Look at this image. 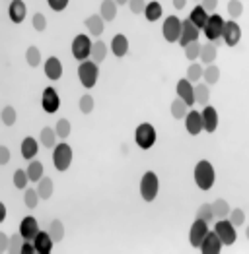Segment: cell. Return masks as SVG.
Here are the masks:
<instances>
[{
    "label": "cell",
    "instance_id": "cell-1",
    "mask_svg": "<svg viewBox=\"0 0 249 254\" xmlns=\"http://www.w3.org/2000/svg\"><path fill=\"white\" fill-rule=\"evenodd\" d=\"M195 183L201 190H210L214 187V181H216V173H214V167L212 163L207 161V159H201L197 165H195Z\"/></svg>",
    "mask_w": 249,
    "mask_h": 254
},
{
    "label": "cell",
    "instance_id": "cell-2",
    "mask_svg": "<svg viewBox=\"0 0 249 254\" xmlns=\"http://www.w3.org/2000/svg\"><path fill=\"white\" fill-rule=\"evenodd\" d=\"M160 192V179L154 171H146L140 179V196L144 202H154Z\"/></svg>",
    "mask_w": 249,
    "mask_h": 254
},
{
    "label": "cell",
    "instance_id": "cell-3",
    "mask_svg": "<svg viewBox=\"0 0 249 254\" xmlns=\"http://www.w3.org/2000/svg\"><path fill=\"white\" fill-rule=\"evenodd\" d=\"M98 78H100V68L98 63L94 61H84L78 66V80L86 89H92L94 85L98 84Z\"/></svg>",
    "mask_w": 249,
    "mask_h": 254
},
{
    "label": "cell",
    "instance_id": "cell-4",
    "mask_svg": "<svg viewBox=\"0 0 249 254\" xmlns=\"http://www.w3.org/2000/svg\"><path fill=\"white\" fill-rule=\"evenodd\" d=\"M158 140V134H156V128L150 123H142L138 125L134 130V142L140 149H150Z\"/></svg>",
    "mask_w": 249,
    "mask_h": 254
},
{
    "label": "cell",
    "instance_id": "cell-5",
    "mask_svg": "<svg viewBox=\"0 0 249 254\" xmlns=\"http://www.w3.org/2000/svg\"><path fill=\"white\" fill-rule=\"evenodd\" d=\"M92 47H94V43L90 39V35H86V33H80V35H76L74 39H72V57L78 61V63H84V61H88L90 57H92Z\"/></svg>",
    "mask_w": 249,
    "mask_h": 254
},
{
    "label": "cell",
    "instance_id": "cell-6",
    "mask_svg": "<svg viewBox=\"0 0 249 254\" xmlns=\"http://www.w3.org/2000/svg\"><path fill=\"white\" fill-rule=\"evenodd\" d=\"M224 18L220 16V14H216V12H212L210 16H208L207 23H205V27H203V33H205V37H207L208 41L216 43L218 39H222V31H224Z\"/></svg>",
    "mask_w": 249,
    "mask_h": 254
},
{
    "label": "cell",
    "instance_id": "cell-7",
    "mask_svg": "<svg viewBox=\"0 0 249 254\" xmlns=\"http://www.w3.org/2000/svg\"><path fill=\"white\" fill-rule=\"evenodd\" d=\"M70 163H72V148L68 144H64V142L57 144L53 148V165H55V169L64 173L70 167Z\"/></svg>",
    "mask_w": 249,
    "mask_h": 254
},
{
    "label": "cell",
    "instance_id": "cell-8",
    "mask_svg": "<svg viewBox=\"0 0 249 254\" xmlns=\"http://www.w3.org/2000/svg\"><path fill=\"white\" fill-rule=\"evenodd\" d=\"M214 231L220 237L224 247H232L238 241V233H236V225L230 219H218V223L214 225Z\"/></svg>",
    "mask_w": 249,
    "mask_h": 254
},
{
    "label": "cell",
    "instance_id": "cell-9",
    "mask_svg": "<svg viewBox=\"0 0 249 254\" xmlns=\"http://www.w3.org/2000/svg\"><path fill=\"white\" fill-rule=\"evenodd\" d=\"M162 33L167 43H179L181 37V20L177 16H167L162 25Z\"/></svg>",
    "mask_w": 249,
    "mask_h": 254
},
{
    "label": "cell",
    "instance_id": "cell-10",
    "mask_svg": "<svg viewBox=\"0 0 249 254\" xmlns=\"http://www.w3.org/2000/svg\"><path fill=\"white\" fill-rule=\"evenodd\" d=\"M208 231H210V229H208L207 221L201 219V217H197V219L193 221V225H191V231H189V243H191L195 249H199Z\"/></svg>",
    "mask_w": 249,
    "mask_h": 254
},
{
    "label": "cell",
    "instance_id": "cell-11",
    "mask_svg": "<svg viewBox=\"0 0 249 254\" xmlns=\"http://www.w3.org/2000/svg\"><path fill=\"white\" fill-rule=\"evenodd\" d=\"M41 107H43V111L49 113V115H53V113L59 111V107H61V97H59V93H57L55 87H45V89H43Z\"/></svg>",
    "mask_w": 249,
    "mask_h": 254
},
{
    "label": "cell",
    "instance_id": "cell-12",
    "mask_svg": "<svg viewBox=\"0 0 249 254\" xmlns=\"http://www.w3.org/2000/svg\"><path fill=\"white\" fill-rule=\"evenodd\" d=\"M222 39L228 47H236L242 41V27L236 20H230L224 23V31H222Z\"/></svg>",
    "mask_w": 249,
    "mask_h": 254
},
{
    "label": "cell",
    "instance_id": "cell-13",
    "mask_svg": "<svg viewBox=\"0 0 249 254\" xmlns=\"http://www.w3.org/2000/svg\"><path fill=\"white\" fill-rule=\"evenodd\" d=\"M199 33H201V29L189 20V18L183 20L181 21V37H179V45L185 49L189 43L199 41Z\"/></svg>",
    "mask_w": 249,
    "mask_h": 254
},
{
    "label": "cell",
    "instance_id": "cell-14",
    "mask_svg": "<svg viewBox=\"0 0 249 254\" xmlns=\"http://www.w3.org/2000/svg\"><path fill=\"white\" fill-rule=\"evenodd\" d=\"M222 241H220V237L216 235V231H208L207 237L203 239V243H201V247H199V251L203 254H220L222 253Z\"/></svg>",
    "mask_w": 249,
    "mask_h": 254
},
{
    "label": "cell",
    "instance_id": "cell-15",
    "mask_svg": "<svg viewBox=\"0 0 249 254\" xmlns=\"http://www.w3.org/2000/svg\"><path fill=\"white\" fill-rule=\"evenodd\" d=\"M185 130H187V134H191V136H199V134L205 130V127H203V115H201L199 111L191 109V111L187 113Z\"/></svg>",
    "mask_w": 249,
    "mask_h": 254
},
{
    "label": "cell",
    "instance_id": "cell-16",
    "mask_svg": "<svg viewBox=\"0 0 249 254\" xmlns=\"http://www.w3.org/2000/svg\"><path fill=\"white\" fill-rule=\"evenodd\" d=\"M175 93H177V97H179V99H183L187 105H189V109L195 105V84H193V82H189L187 78H183V80H179V82H177Z\"/></svg>",
    "mask_w": 249,
    "mask_h": 254
},
{
    "label": "cell",
    "instance_id": "cell-17",
    "mask_svg": "<svg viewBox=\"0 0 249 254\" xmlns=\"http://www.w3.org/2000/svg\"><path fill=\"white\" fill-rule=\"evenodd\" d=\"M41 229H39V223H37V219L35 217H31V215H27V217H23L20 223V233L21 237L25 239V241H33L37 233H39Z\"/></svg>",
    "mask_w": 249,
    "mask_h": 254
},
{
    "label": "cell",
    "instance_id": "cell-18",
    "mask_svg": "<svg viewBox=\"0 0 249 254\" xmlns=\"http://www.w3.org/2000/svg\"><path fill=\"white\" fill-rule=\"evenodd\" d=\"M201 115H203V127H205V132H208V134L216 132V128H218V111H216L212 105H205V109H203Z\"/></svg>",
    "mask_w": 249,
    "mask_h": 254
},
{
    "label": "cell",
    "instance_id": "cell-19",
    "mask_svg": "<svg viewBox=\"0 0 249 254\" xmlns=\"http://www.w3.org/2000/svg\"><path fill=\"white\" fill-rule=\"evenodd\" d=\"M33 245H35V253L37 254H51L53 253V237L49 235V231H39L37 237L33 239Z\"/></svg>",
    "mask_w": 249,
    "mask_h": 254
},
{
    "label": "cell",
    "instance_id": "cell-20",
    "mask_svg": "<svg viewBox=\"0 0 249 254\" xmlns=\"http://www.w3.org/2000/svg\"><path fill=\"white\" fill-rule=\"evenodd\" d=\"M8 16L12 23H21L27 16V8L23 4V0H12L10 6H8Z\"/></svg>",
    "mask_w": 249,
    "mask_h": 254
},
{
    "label": "cell",
    "instance_id": "cell-21",
    "mask_svg": "<svg viewBox=\"0 0 249 254\" xmlns=\"http://www.w3.org/2000/svg\"><path fill=\"white\" fill-rule=\"evenodd\" d=\"M21 157L23 159H27V161H31L35 155H37V151H39V144H37V140L35 138H31V136H25L23 140H21Z\"/></svg>",
    "mask_w": 249,
    "mask_h": 254
},
{
    "label": "cell",
    "instance_id": "cell-22",
    "mask_svg": "<svg viewBox=\"0 0 249 254\" xmlns=\"http://www.w3.org/2000/svg\"><path fill=\"white\" fill-rule=\"evenodd\" d=\"M45 76L53 82H57L62 76V63L57 57H49L47 63H45Z\"/></svg>",
    "mask_w": 249,
    "mask_h": 254
},
{
    "label": "cell",
    "instance_id": "cell-23",
    "mask_svg": "<svg viewBox=\"0 0 249 254\" xmlns=\"http://www.w3.org/2000/svg\"><path fill=\"white\" fill-rule=\"evenodd\" d=\"M86 29L90 31V35H94V37H100L102 33H104V27H105V20L100 16V14H94V16H88L86 18Z\"/></svg>",
    "mask_w": 249,
    "mask_h": 254
},
{
    "label": "cell",
    "instance_id": "cell-24",
    "mask_svg": "<svg viewBox=\"0 0 249 254\" xmlns=\"http://www.w3.org/2000/svg\"><path fill=\"white\" fill-rule=\"evenodd\" d=\"M111 53H113L117 59H123L124 55L128 53V39L124 37L123 33H117V35L111 39Z\"/></svg>",
    "mask_w": 249,
    "mask_h": 254
},
{
    "label": "cell",
    "instance_id": "cell-25",
    "mask_svg": "<svg viewBox=\"0 0 249 254\" xmlns=\"http://www.w3.org/2000/svg\"><path fill=\"white\" fill-rule=\"evenodd\" d=\"M164 16V8H162V4L160 2H156V0H152V2H148L144 8V18L148 21H158L160 18Z\"/></svg>",
    "mask_w": 249,
    "mask_h": 254
},
{
    "label": "cell",
    "instance_id": "cell-26",
    "mask_svg": "<svg viewBox=\"0 0 249 254\" xmlns=\"http://www.w3.org/2000/svg\"><path fill=\"white\" fill-rule=\"evenodd\" d=\"M216 57H218V49H216V45H214V43L208 41L207 45H203L199 61H203V64H207V66H208V64H214Z\"/></svg>",
    "mask_w": 249,
    "mask_h": 254
},
{
    "label": "cell",
    "instance_id": "cell-27",
    "mask_svg": "<svg viewBox=\"0 0 249 254\" xmlns=\"http://www.w3.org/2000/svg\"><path fill=\"white\" fill-rule=\"evenodd\" d=\"M117 2L115 0H104L102 2V8H100V16L104 18L105 21H113L117 18Z\"/></svg>",
    "mask_w": 249,
    "mask_h": 254
},
{
    "label": "cell",
    "instance_id": "cell-28",
    "mask_svg": "<svg viewBox=\"0 0 249 254\" xmlns=\"http://www.w3.org/2000/svg\"><path fill=\"white\" fill-rule=\"evenodd\" d=\"M208 16H210V14H208L207 10H205V8L199 4V6H195V8L191 10L189 20L193 21V23H195L199 29H203V27H205V23H207V20H208Z\"/></svg>",
    "mask_w": 249,
    "mask_h": 254
},
{
    "label": "cell",
    "instance_id": "cell-29",
    "mask_svg": "<svg viewBox=\"0 0 249 254\" xmlns=\"http://www.w3.org/2000/svg\"><path fill=\"white\" fill-rule=\"evenodd\" d=\"M39 140H41V144L45 146L47 149H53L57 146V140H59V136H57V132H55V128H49L45 127L41 130V134H39Z\"/></svg>",
    "mask_w": 249,
    "mask_h": 254
},
{
    "label": "cell",
    "instance_id": "cell-30",
    "mask_svg": "<svg viewBox=\"0 0 249 254\" xmlns=\"http://www.w3.org/2000/svg\"><path fill=\"white\" fill-rule=\"evenodd\" d=\"M212 212H214V217H218V219H226L230 215V204L224 200V198H216L214 202H212Z\"/></svg>",
    "mask_w": 249,
    "mask_h": 254
},
{
    "label": "cell",
    "instance_id": "cell-31",
    "mask_svg": "<svg viewBox=\"0 0 249 254\" xmlns=\"http://www.w3.org/2000/svg\"><path fill=\"white\" fill-rule=\"evenodd\" d=\"M210 101V89H208L207 84H195V103H199L201 107L208 105Z\"/></svg>",
    "mask_w": 249,
    "mask_h": 254
},
{
    "label": "cell",
    "instance_id": "cell-32",
    "mask_svg": "<svg viewBox=\"0 0 249 254\" xmlns=\"http://www.w3.org/2000/svg\"><path fill=\"white\" fill-rule=\"evenodd\" d=\"M187 109H189V105H187L183 99H179V97H177V99H173V101H171V105H169L171 117H173V119H179V121L187 117V113H189Z\"/></svg>",
    "mask_w": 249,
    "mask_h": 254
},
{
    "label": "cell",
    "instance_id": "cell-33",
    "mask_svg": "<svg viewBox=\"0 0 249 254\" xmlns=\"http://www.w3.org/2000/svg\"><path fill=\"white\" fill-rule=\"evenodd\" d=\"M25 171H27V177H29L31 183H39L43 177H45V175H43V163L41 161H35V159L29 161V165H27Z\"/></svg>",
    "mask_w": 249,
    "mask_h": 254
},
{
    "label": "cell",
    "instance_id": "cell-34",
    "mask_svg": "<svg viewBox=\"0 0 249 254\" xmlns=\"http://www.w3.org/2000/svg\"><path fill=\"white\" fill-rule=\"evenodd\" d=\"M203 74H205V68H203V64H199V63H191V64H189V68H187V80H189V82H193V84H199V82L203 80Z\"/></svg>",
    "mask_w": 249,
    "mask_h": 254
},
{
    "label": "cell",
    "instance_id": "cell-35",
    "mask_svg": "<svg viewBox=\"0 0 249 254\" xmlns=\"http://www.w3.org/2000/svg\"><path fill=\"white\" fill-rule=\"evenodd\" d=\"M203 80H205V84L207 85L218 84V80H220V68H218L216 64H208L207 68H205Z\"/></svg>",
    "mask_w": 249,
    "mask_h": 254
},
{
    "label": "cell",
    "instance_id": "cell-36",
    "mask_svg": "<svg viewBox=\"0 0 249 254\" xmlns=\"http://www.w3.org/2000/svg\"><path fill=\"white\" fill-rule=\"evenodd\" d=\"M37 192H39L41 200H49V198L53 196V179L43 177L41 181L37 183Z\"/></svg>",
    "mask_w": 249,
    "mask_h": 254
},
{
    "label": "cell",
    "instance_id": "cell-37",
    "mask_svg": "<svg viewBox=\"0 0 249 254\" xmlns=\"http://www.w3.org/2000/svg\"><path fill=\"white\" fill-rule=\"evenodd\" d=\"M105 57H107V45L104 41H96L92 47V61L94 63H104Z\"/></svg>",
    "mask_w": 249,
    "mask_h": 254
},
{
    "label": "cell",
    "instance_id": "cell-38",
    "mask_svg": "<svg viewBox=\"0 0 249 254\" xmlns=\"http://www.w3.org/2000/svg\"><path fill=\"white\" fill-rule=\"evenodd\" d=\"M25 63L29 64L31 68H37L41 64V53H39V49L35 45L27 47V51H25Z\"/></svg>",
    "mask_w": 249,
    "mask_h": 254
},
{
    "label": "cell",
    "instance_id": "cell-39",
    "mask_svg": "<svg viewBox=\"0 0 249 254\" xmlns=\"http://www.w3.org/2000/svg\"><path fill=\"white\" fill-rule=\"evenodd\" d=\"M39 200H41V196H39L37 189H25V190H23V202H25V206H27L29 210L37 208Z\"/></svg>",
    "mask_w": 249,
    "mask_h": 254
},
{
    "label": "cell",
    "instance_id": "cell-40",
    "mask_svg": "<svg viewBox=\"0 0 249 254\" xmlns=\"http://www.w3.org/2000/svg\"><path fill=\"white\" fill-rule=\"evenodd\" d=\"M0 119H2V125L12 127V125H16V121H18V113H16L14 107L6 105L2 109V113H0Z\"/></svg>",
    "mask_w": 249,
    "mask_h": 254
},
{
    "label": "cell",
    "instance_id": "cell-41",
    "mask_svg": "<svg viewBox=\"0 0 249 254\" xmlns=\"http://www.w3.org/2000/svg\"><path fill=\"white\" fill-rule=\"evenodd\" d=\"M201 49H203V45L199 41H193L189 43L185 49V59L187 61H191V63H195V61H199V57H201Z\"/></svg>",
    "mask_w": 249,
    "mask_h": 254
},
{
    "label": "cell",
    "instance_id": "cell-42",
    "mask_svg": "<svg viewBox=\"0 0 249 254\" xmlns=\"http://www.w3.org/2000/svg\"><path fill=\"white\" fill-rule=\"evenodd\" d=\"M49 235L53 237L55 243H61L62 237H64V225H62L61 219H53L51 225H49Z\"/></svg>",
    "mask_w": 249,
    "mask_h": 254
},
{
    "label": "cell",
    "instance_id": "cell-43",
    "mask_svg": "<svg viewBox=\"0 0 249 254\" xmlns=\"http://www.w3.org/2000/svg\"><path fill=\"white\" fill-rule=\"evenodd\" d=\"M55 132L59 136V140H66L70 136V121L68 119H59L55 125Z\"/></svg>",
    "mask_w": 249,
    "mask_h": 254
},
{
    "label": "cell",
    "instance_id": "cell-44",
    "mask_svg": "<svg viewBox=\"0 0 249 254\" xmlns=\"http://www.w3.org/2000/svg\"><path fill=\"white\" fill-rule=\"evenodd\" d=\"M27 183H31V181H29L27 171L25 169H18L16 173H14V187H16V189L25 190V189H27Z\"/></svg>",
    "mask_w": 249,
    "mask_h": 254
},
{
    "label": "cell",
    "instance_id": "cell-45",
    "mask_svg": "<svg viewBox=\"0 0 249 254\" xmlns=\"http://www.w3.org/2000/svg\"><path fill=\"white\" fill-rule=\"evenodd\" d=\"M78 107H80V111L84 115H90L94 111V107H96V101H94V97L90 93H84L80 97V101H78Z\"/></svg>",
    "mask_w": 249,
    "mask_h": 254
},
{
    "label": "cell",
    "instance_id": "cell-46",
    "mask_svg": "<svg viewBox=\"0 0 249 254\" xmlns=\"http://www.w3.org/2000/svg\"><path fill=\"white\" fill-rule=\"evenodd\" d=\"M244 14V4L242 0H230L228 2V16H232V20L240 18Z\"/></svg>",
    "mask_w": 249,
    "mask_h": 254
},
{
    "label": "cell",
    "instance_id": "cell-47",
    "mask_svg": "<svg viewBox=\"0 0 249 254\" xmlns=\"http://www.w3.org/2000/svg\"><path fill=\"white\" fill-rule=\"evenodd\" d=\"M197 217H201V219H205L207 223H210V221L214 219L212 204H203V206H199V210H197Z\"/></svg>",
    "mask_w": 249,
    "mask_h": 254
},
{
    "label": "cell",
    "instance_id": "cell-48",
    "mask_svg": "<svg viewBox=\"0 0 249 254\" xmlns=\"http://www.w3.org/2000/svg\"><path fill=\"white\" fill-rule=\"evenodd\" d=\"M228 219L236 225V227H240V225H244V223H246V213H244V210L236 208V210H232V212H230Z\"/></svg>",
    "mask_w": 249,
    "mask_h": 254
},
{
    "label": "cell",
    "instance_id": "cell-49",
    "mask_svg": "<svg viewBox=\"0 0 249 254\" xmlns=\"http://www.w3.org/2000/svg\"><path fill=\"white\" fill-rule=\"evenodd\" d=\"M31 25H33L35 31H45V29H47V18H45L43 14H35V16L31 18Z\"/></svg>",
    "mask_w": 249,
    "mask_h": 254
},
{
    "label": "cell",
    "instance_id": "cell-50",
    "mask_svg": "<svg viewBox=\"0 0 249 254\" xmlns=\"http://www.w3.org/2000/svg\"><path fill=\"white\" fill-rule=\"evenodd\" d=\"M23 237H21V233H18V235H12L10 237V249H8V253H20V249H21V245H23Z\"/></svg>",
    "mask_w": 249,
    "mask_h": 254
},
{
    "label": "cell",
    "instance_id": "cell-51",
    "mask_svg": "<svg viewBox=\"0 0 249 254\" xmlns=\"http://www.w3.org/2000/svg\"><path fill=\"white\" fill-rule=\"evenodd\" d=\"M128 8L132 14H144L146 0H128Z\"/></svg>",
    "mask_w": 249,
    "mask_h": 254
},
{
    "label": "cell",
    "instance_id": "cell-52",
    "mask_svg": "<svg viewBox=\"0 0 249 254\" xmlns=\"http://www.w3.org/2000/svg\"><path fill=\"white\" fill-rule=\"evenodd\" d=\"M68 2H70V0H47L49 8H51L53 12H62V10H66Z\"/></svg>",
    "mask_w": 249,
    "mask_h": 254
},
{
    "label": "cell",
    "instance_id": "cell-53",
    "mask_svg": "<svg viewBox=\"0 0 249 254\" xmlns=\"http://www.w3.org/2000/svg\"><path fill=\"white\" fill-rule=\"evenodd\" d=\"M201 6L207 10L208 14H212L218 8V0H201Z\"/></svg>",
    "mask_w": 249,
    "mask_h": 254
},
{
    "label": "cell",
    "instance_id": "cell-54",
    "mask_svg": "<svg viewBox=\"0 0 249 254\" xmlns=\"http://www.w3.org/2000/svg\"><path fill=\"white\" fill-rule=\"evenodd\" d=\"M33 253H35L33 241H23V245H21V249H20V254H33Z\"/></svg>",
    "mask_w": 249,
    "mask_h": 254
},
{
    "label": "cell",
    "instance_id": "cell-55",
    "mask_svg": "<svg viewBox=\"0 0 249 254\" xmlns=\"http://www.w3.org/2000/svg\"><path fill=\"white\" fill-rule=\"evenodd\" d=\"M10 249V237L6 233H0V253H8Z\"/></svg>",
    "mask_w": 249,
    "mask_h": 254
},
{
    "label": "cell",
    "instance_id": "cell-56",
    "mask_svg": "<svg viewBox=\"0 0 249 254\" xmlns=\"http://www.w3.org/2000/svg\"><path fill=\"white\" fill-rule=\"evenodd\" d=\"M10 161V149L6 146H0V165H6Z\"/></svg>",
    "mask_w": 249,
    "mask_h": 254
},
{
    "label": "cell",
    "instance_id": "cell-57",
    "mask_svg": "<svg viewBox=\"0 0 249 254\" xmlns=\"http://www.w3.org/2000/svg\"><path fill=\"white\" fill-rule=\"evenodd\" d=\"M171 2H173V8L175 10H183L187 6V0H171Z\"/></svg>",
    "mask_w": 249,
    "mask_h": 254
},
{
    "label": "cell",
    "instance_id": "cell-58",
    "mask_svg": "<svg viewBox=\"0 0 249 254\" xmlns=\"http://www.w3.org/2000/svg\"><path fill=\"white\" fill-rule=\"evenodd\" d=\"M4 219H6V206L0 204V221H4Z\"/></svg>",
    "mask_w": 249,
    "mask_h": 254
},
{
    "label": "cell",
    "instance_id": "cell-59",
    "mask_svg": "<svg viewBox=\"0 0 249 254\" xmlns=\"http://www.w3.org/2000/svg\"><path fill=\"white\" fill-rule=\"evenodd\" d=\"M119 6H124V4H128V0H115Z\"/></svg>",
    "mask_w": 249,
    "mask_h": 254
},
{
    "label": "cell",
    "instance_id": "cell-60",
    "mask_svg": "<svg viewBox=\"0 0 249 254\" xmlns=\"http://www.w3.org/2000/svg\"><path fill=\"white\" fill-rule=\"evenodd\" d=\"M246 237H248V241H249V227H248V231H246Z\"/></svg>",
    "mask_w": 249,
    "mask_h": 254
}]
</instances>
